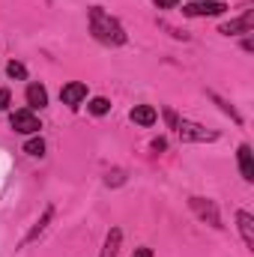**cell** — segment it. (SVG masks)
Instances as JSON below:
<instances>
[{
    "label": "cell",
    "instance_id": "obj_9",
    "mask_svg": "<svg viewBox=\"0 0 254 257\" xmlns=\"http://www.w3.org/2000/svg\"><path fill=\"white\" fill-rule=\"evenodd\" d=\"M236 224H239V233H242V242L254 248V215L251 212H245V209H239L236 212Z\"/></svg>",
    "mask_w": 254,
    "mask_h": 257
},
{
    "label": "cell",
    "instance_id": "obj_10",
    "mask_svg": "<svg viewBox=\"0 0 254 257\" xmlns=\"http://www.w3.org/2000/svg\"><path fill=\"white\" fill-rule=\"evenodd\" d=\"M129 117H132V123H138V126H153V123L159 120V114H156L153 105H135Z\"/></svg>",
    "mask_w": 254,
    "mask_h": 257
},
{
    "label": "cell",
    "instance_id": "obj_12",
    "mask_svg": "<svg viewBox=\"0 0 254 257\" xmlns=\"http://www.w3.org/2000/svg\"><path fill=\"white\" fill-rule=\"evenodd\" d=\"M120 242H123V230L120 227H111L108 236H105V245H102V254L99 257H117L120 254Z\"/></svg>",
    "mask_w": 254,
    "mask_h": 257
},
{
    "label": "cell",
    "instance_id": "obj_24",
    "mask_svg": "<svg viewBox=\"0 0 254 257\" xmlns=\"http://www.w3.org/2000/svg\"><path fill=\"white\" fill-rule=\"evenodd\" d=\"M197 3H209V0H197Z\"/></svg>",
    "mask_w": 254,
    "mask_h": 257
},
{
    "label": "cell",
    "instance_id": "obj_18",
    "mask_svg": "<svg viewBox=\"0 0 254 257\" xmlns=\"http://www.w3.org/2000/svg\"><path fill=\"white\" fill-rule=\"evenodd\" d=\"M105 183H108V186H123V183H126V171H120V168L111 171V174L105 177Z\"/></svg>",
    "mask_w": 254,
    "mask_h": 257
},
{
    "label": "cell",
    "instance_id": "obj_19",
    "mask_svg": "<svg viewBox=\"0 0 254 257\" xmlns=\"http://www.w3.org/2000/svg\"><path fill=\"white\" fill-rule=\"evenodd\" d=\"M9 99H12V96H9V90H0V111H6V108H9Z\"/></svg>",
    "mask_w": 254,
    "mask_h": 257
},
{
    "label": "cell",
    "instance_id": "obj_22",
    "mask_svg": "<svg viewBox=\"0 0 254 257\" xmlns=\"http://www.w3.org/2000/svg\"><path fill=\"white\" fill-rule=\"evenodd\" d=\"M132 257H153V251H150L147 245H141V248H135V254Z\"/></svg>",
    "mask_w": 254,
    "mask_h": 257
},
{
    "label": "cell",
    "instance_id": "obj_20",
    "mask_svg": "<svg viewBox=\"0 0 254 257\" xmlns=\"http://www.w3.org/2000/svg\"><path fill=\"white\" fill-rule=\"evenodd\" d=\"M153 3H156L159 9H174V6H177L180 0H153Z\"/></svg>",
    "mask_w": 254,
    "mask_h": 257
},
{
    "label": "cell",
    "instance_id": "obj_15",
    "mask_svg": "<svg viewBox=\"0 0 254 257\" xmlns=\"http://www.w3.org/2000/svg\"><path fill=\"white\" fill-rule=\"evenodd\" d=\"M24 153L33 156V159H42V156H45V141H42V138H30V141L24 144Z\"/></svg>",
    "mask_w": 254,
    "mask_h": 257
},
{
    "label": "cell",
    "instance_id": "obj_13",
    "mask_svg": "<svg viewBox=\"0 0 254 257\" xmlns=\"http://www.w3.org/2000/svg\"><path fill=\"white\" fill-rule=\"evenodd\" d=\"M27 105L30 108H45L48 105V90L42 84H30L27 87Z\"/></svg>",
    "mask_w": 254,
    "mask_h": 257
},
{
    "label": "cell",
    "instance_id": "obj_21",
    "mask_svg": "<svg viewBox=\"0 0 254 257\" xmlns=\"http://www.w3.org/2000/svg\"><path fill=\"white\" fill-rule=\"evenodd\" d=\"M165 120H168V126H171V128H177V123H180V120H177V114H174L171 108L165 111Z\"/></svg>",
    "mask_w": 254,
    "mask_h": 257
},
{
    "label": "cell",
    "instance_id": "obj_16",
    "mask_svg": "<svg viewBox=\"0 0 254 257\" xmlns=\"http://www.w3.org/2000/svg\"><path fill=\"white\" fill-rule=\"evenodd\" d=\"M90 114H96V117H102V114H108L111 111V102L105 99V96H96V99H90Z\"/></svg>",
    "mask_w": 254,
    "mask_h": 257
},
{
    "label": "cell",
    "instance_id": "obj_17",
    "mask_svg": "<svg viewBox=\"0 0 254 257\" xmlns=\"http://www.w3.org/2000/svg\"><path fill=\"white\" fill-rule=\"evenodd\" d=\"M6 75H9V78H15V81H24V78H27V69H24V63L12 60V63L6 66Z\"/></svg>",
    "mask_w": 254,
    "mask_h": 257
},
{
    "label": "cell",
    "instance_id": "obj_3",
    "mask_svg": "<svg viewBox=\"0 0 254 257\" xmlns=\"http://www.w3.org/2000/svg\"><path fill=\"white\" fill-rule=\"evenodd\" d=\"M177 135H180L183 141H189V144H206V141H215V138H218L215 132H206L203 126L189 123V120H180V123H177Z\"/></svg>",
    "mask_w": 254,
    "mask_h": 257
},
{
    "label": "cell",
    "instance_id": "obj_1",
    "mask_svg": "<svg viewBox=\"0 0 254 257\" xmlns=\"http://www.w3.org/2000/svg\"><path fill=\"white\" fill-rule=\"evenodd\" d=\"M90 33L102 42V45H126V30L117 18H111L102 6L90 9Z\"/></svg>",
    "mask_w": 254,
    "mask_h": 257
},
{
    "label": "cell",
    "instance_id": "obj_14",
    "mask_svg": "<svg viewBox=\"0 0 254 257\" xmlns=\"http://www.w3.org/2000/svg\"><path fill=\"white\" fill-rule=\"evenodd\" d=\"M209 99H212V102H215V105H218V108H221V111H224V114H227L230 120H233V123H242L239 111H236V108H233V105H230L227 99H221V96H218V93H212V90H209Z\"/></svg>",
    "mask_w": 254,
    "mask_h": 257
},
{
    "label": "cell",
    "instance_id": "obj_23",
    "mask_svg": "<svg viewBox=\"0 0 254 257\" xmlns=\"http://www.w3.org/2000/svg\"><path fill=\"white\" fill-rule=\"evenodd\" d=\"M168 144H165V138H159V141H153V150H165Z\"/></svg>",
    "mask_w": 254,
    "mask_h": 257
},
{
    "label": "cell",
    "instance_id": "obj_7",
    "mask_svg": "<svg viewBox=\"0 0 254 257\" xmlns=\"http://www.w3.org/2000/svg\"><path fill=\"white\" fill-rule=\"evenodd\" d=\"M236 162H239V174H242V180L245 183H254V153L248 144H239V150H236Z\"/></svg>",
    "mask_w": 254,
    "mask_h": 257
},
{
    "label": "cell",
    "instance_id": "obj_8",
    "mask_svg": "<svg viewBox=\"0 0 254 257\" xmlns=\"http://www.w3.org/2000/svg\"><path fill=\"white\" fill-rule=\"evenodd\" d=\"M60 99H63V105H69V108L81 105V102L87 99V84H81V81H72V84H66L63 90H60Z\"/></svg>",
    "mask_w": 254,
    "mask_h": 257
},
{
    "label": "cell",
    "instance_id": "obj_5",
    "mask_svg": "<svg viewBox=\"0 0 254 257\" xmlns=\"http://www.w3.org/2000/svg\"><path fill=\"white\" fill-rule=\"evenodd\" d=\"M218 33H224V36H239V33H254V9H248L242 18H233V21H227V24H221L218 27Z\"/></svg>",
    "mask_w": 254,
    "mask_h": 257
},
{
    "label": "cell",
    "instance_id": "obj_2",
    "mask_svg": "<svg viewBox=\"0 0 254 257\" xmlns=\"http://www.w3.org/2000/svg\"><path fill=\"white\" fill-rule=\"evenodd\" d=\"M189 206H191V212H194L200 221H206L209 227H215V230H221V227H224V224H221V212H218L215 200H209V197H189Z\"/></svg>",
    "mask_w": 254,
    "mask_h": 257
},
{
    "label": "cell",
    "instance_id": "obj_11",
    "mask_svg": "<svg viewBox=\"0 0 254 257\" xmlns=\"http://www.w3.org/2000/svg\"><path fill=\"white\" fill-rule=\"evenodd\" d=\"M51 218H54V206H45V212H42V218H39V221L33 224V230H30V233L24 236V245H30V242H36V239H39V236L45 233V227L51 224Z\"/></svg>",
    "mask_w": 254,
    "mask_h": 257
},
{
    "label": "cell",
    "instance_id": "obj_4",
    "mask_svg": "<svg viewBox=\"0 0 254 257\" xmlns=\"http://www.w3.org/2000/svg\"><path fill=\"white\" fill-rule=\"evenodd\" d=\"M9 123H12V128H15V132H21V135H39V128H42L39 117H36L30 108H24V111H15Z\"/></svg>",
    "mask_w": 254,
    "mask_h": 257
},
{
    "label": "cell",
    "instance_id": "obj_6",
    "mask_svg": "<svg viewBox=\"0 0 254 257\" xmlns=\"http://www.w3.org/2000/svg\"><path fill=\"white\" fill-rule=\"evenodd\" d=\"M221 12H227V3H221V0H209V3H189V6L183 9V15H189V18H200V15H221Z\"/></svg>",
    "mask_w": 254,
    "mask_h": 257
}]
</instances>
